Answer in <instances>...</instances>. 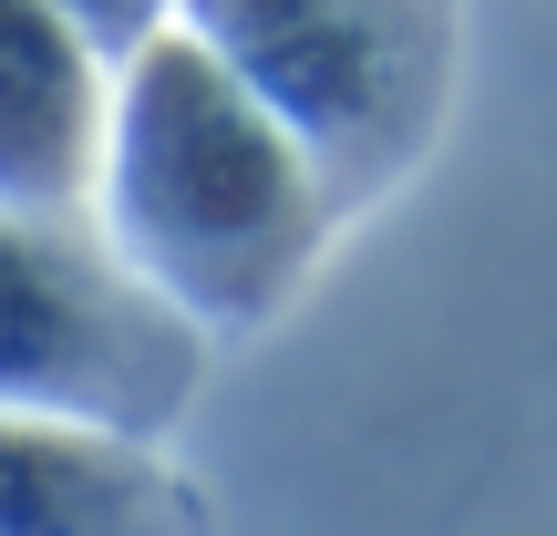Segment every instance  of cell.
<instances>
[{
	"instance_id": "cell-1",
	"label": "cell",
	"mask_w": 557,
	"mask_h": 536,
	"mask_svg": "<svg viewBox=\"0 0 557 536\" xmlns=\"http://www.w3.org/2000/svg\"><path fill=\"white\" fill-rule=\"evenodd\" d=\"M94 227L145 289L176 299L218 340V331H269L310 289L341 207L310 176V155L269 124V103L186 21H165L114 62Z\"/></svg>"
},
{
	"instance_id": "cell-2",
	"label": "cell",
	"mask_w": 557,
	"mask_h": 536,
	"mask_svg": "<svg viewBox=\"0 0 557 536\" xmlns=\"http://www.w3.org/2000/svg\"><path fill=\"white\" fill-rule=\"evenodd\" d=\"M176 21L269 103L331 207H372L455 94V0H176Z\"/></svg>"
},
{
	"instance_id": "cell-3",
	"label": "cell",
	"mask_w": 557,
	"mask_h": 536,
	"mask_svg": "<svg viewBox=\"0 0 557 536\" xmlns=\"http://www.w3.org/2000/svg\"><path fill=\"white\" fill-rule=\"evenodd\" d=\"M207 331L114 259L94 207H0V413H62L165 444Z\"/></svg>"
},
{
	"instance_id": "cell-4",
	"label": "cell",
	"mask_w": 557,
	"mask_h": 536,
	"mask_svg": "<svg viewBox=\"0 0 557 536\" xmlns=\"http://www.w3.org/2000/svg\"><path fill=\"white\" fill-rule=\"evenodd\" d=\"M0 536H207V506L145 434L0 413Z\"/></svg>"
},
{
	"instance_id": "cell-5",
	"label": "cell",
	"mask_w": 557,
	"mask_h": 536,
	"mask_svg": "<svg viewBox=\"0 0 557 536\" xmlns=\"http://www.w3.org/2000/svg\"><path fill=\"white\" fill-rule=\"evenodd\" d=\"M114 62L52 11L0 0V207H94Z\"/></svg>"
},
{
	"instance_id": "cell-6",
	"label": "cell",
	"mask_w": 557,
	"mask_h": 536,
	"mask_svg": "<svg viewBox=\"0 0 557 536\" xmlns=\"http://www.w3.org/2000/svg\"><path fill=\"white\" fill-rule=\"evenodd\" d=\"M52 11L73 21V32L94 41L103 62H124V52H135L145 32H165V21H176V0H52Z\"/></svg>"
}]
</instances>
